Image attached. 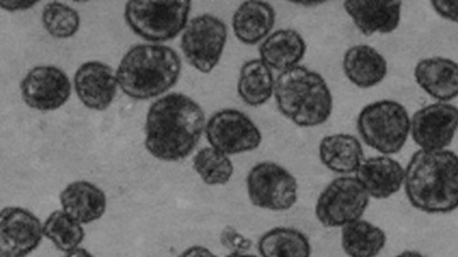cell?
<instances>
[{"instance_id":"obj_6","label":"cell","mask_w":458,"mask_h":257,"mask_svg":"<svg viewBox=\"0 0 458 257\" xmlns=\"http://www.w3.org/2000/svg\"><path fill=\"white\" fill-rule=\"evenodd\" d=\"M190 0H130L125 21L131 29L148 42L174 39L189 24Z\"/></svg>"},{"instance_id":"obj_19","label":"cell","mask_w":458,"mask_h":257,"mask_svg":"<svg viewBox=\"0 0 458 257\" xmlns=\"http://www.w3.org/2000/svg\"><path fill=\"white\" fill-rule=\"evenodd\" d=\"M343 69L352 85L367 89L385 80L388 74V62L377 48L361 44L345 51Z\"/></svg>"},{"instance_id":"obj_3","label":"cell","mask_w":458,"mask_h":257,"mask_svg":"<svg viewBox=\"0 0 458 257\" xmlns=\"http://www.w3.org/2000/svg\"><path fill=\"white\" fill-rule=\"evenodd\" d=\"M182 66V59L170 46L135 45L120 62L116 79L120 89L130 98H157L178 83Z\"/></svg>"},{"instance_id":"obj_20","label":"cell","mask_w":458,"mask_h":257,"mask_svg":"<svg viewBox=\"0 0 458 257\" xmlns=\"http://www.w3.org/2000/svg\"><path fill=\"white\" fill-rule=\"evenodd\" d=\"M274 7L262 0H247L233 14V31L239 42L257 45L264 42L276 25Z\"/></svg>"},{"instance_id":"obj_34","label":"cell","mask_w":458,"mask_h":257,"mask_svg":"<svg viewBox=\"0 0 458 257\" xmlns=\"http://www.w3.org/2000/svg\"><path fill=\"white\" fill-rule=\"evenodd\" d=\"M395 257H426L423 254H420L419 252L415 251H404L402 252L401 254L396 255Z\"/></svg>"},{"instance_id":"obj_23","label":"cell","mask_w":458,"mask_h":257,"mask_svg":"<svg viewBox=\"0 0 458 257\" xmlns=\"http://www.w3.org/2000/svg\"><path fill=\"white\" fill-rule=\"evenodd\" d=\"M276 79L273 70L261 59L246 62L240 70L238 95L246 105H265L274 95Z\"/></svg>"},{"instance_id":"obj_33","label":"cell","mask_w":458,"mask_h":257,"mask_svg":"<svg viewBox=\"0 0 458 257\" xmlns=\"http://www.w3.org/2000/svg\"><path fill=\"white\" fill-rule=\"evenodd\" d=\"M65 257H95L89 253V251H86L84 248H77L74 249V251L66 253Z\"/></svg>"},{"instance_id":"obj_25","label":"cell","mask_w":458,"mask_h":257,"mask_svg":"<svg viewBox=\"0 0 458 257\" xmlns=\"http://www.w3.org/2000/svg\"><path fill=\"white\" fill-rule=\"evenodd\" d=\"M261 257H310L308 237L292 227H276L260 237L258 244Z\"/></svg>"},{"instance_id":"obj_7","label":"cell","mask_w":458,"mask_h":257,"mask_svg":"<svg viewBox=\"0 0 458 257\" xmlns=\"http://www.w3.org/2000/svg\"><path fill=\"white\" fill-rule=\"evenodd\" d=\"M370 197L355 177L334 178L315 204V216L326 228H344L359 221L369 206Z\"/></svg>"},{"instance_id":"obj_13","label":"cell","mask_w":458,"mask_h":257,"mask_svg":"<svg viewBox=\"0 0 458 257\" xmlns=\"http://www.w3.org/2000/svg\"><path fill=\"white\" fill-rule=\"evenodd\" d=\"M44 225L22 207L3 208L0 214V257H26L39 247Z\"/></svg>"},{"instance_id":"obj_36","label":"cell","mask_w":458,"mask_h":257,"mask_svg":"<svg viewBox=\"0 0 458 257\" xmlns=\"http://www.w3.org/2000/svg\"><path fill=\"white\" fill-rule=\"evenodd\" d=\"M226 257H258L255 255L247 254V253H231Z\"/></svg>"},{"instance_id":"obj_29","label":"cell","mask_w":458,"mask_h":257,"mask_svg":"<svg viewBox=\"0 0 458 257\" xmlns=\"http://www.w3.org/2000/svg\"><path fill=\"white\" fill-rule=\"evenodd\" d=\"M220 242L231 253H247L253 245L249 237L229 226L221 232Z\"/></svg>"},{"instance_id":"obj_14","label":"cell","mask_w":458,"mask_h":257,"mask_svg":"<svg viewBox=\"0 0 458 257\" xmlns=\"http://www.w3.org/2000/svg\"><path fill=\"white\" fill-rule=\"evenodd\" d=\"M73 83L82 105L93 111L107 110L114 103L119 86L114 69L97 61L79 67Z\"/></svg>"},{"instance_id":"obj_18","label":"cell","mask_w":458,"mask_h":257,"mask_svg":"<svg viewBox=\"0 0 458 257\" xmlns=\"http://www.w3.org/2000/svg\"><path fill=\"white\" fill-rule=\"evenodd\" d=\"M63 211L81 225H89L103 218L107 199L103 189L89 181H74L60 193Z\"/></svg>"},{"instance_id":"obj_2","label":"cell","mask_w":458,"mask_h":257,"mask_svg":"<svg viewBox=\"0 0 458 257\" xmlns=\"http://www.w3.org/2000/svg\"><path fill=\"white\" fill-rule=\"evenodd\" d=\"M405 195L427 214H448L458 208V155L453 151L419 150L405 167Z\"/></svg>"},{"instance_id":"obj_8","label":"cell","mask_w":458,"mask_h":257,"mask_svg":"<svg viewBox=\"0 0 458 257\" xmlns=\"http://www.w3.org/2000/svg\"><path fill=\"white\" fill-rule=\"evenodd\" d=\"M246 185L251 204L261 210L284 211L298 201V180L276 162L257 163L247 175Z\"/></svg>"},{"instance_id":"obj_9","label":"cell","mask_w":458,"mask_h":257,"mask_svg":"<svg viewBox=\"0 0 458 257\" xmlns=\"http://www.w3.org/2000/svg\"><path fill=\"white\" fill-rule=\"evenodd\" d=\"M227 38V26L220 18L202 14L190 21L183 29L182 54L191 67L208 74L219 64Z\"/></svg>"},{"instance_id":"obj_10","label":"cell","mask_w":458,"mask_h":257,"mask_svg":"<svg viewBox=\"0 0 458 257\" xmlns=\"http://www.w3.org/2000/svg\"><path fill=\"white\" fill-rule=\"evenodd\" d=\"M205 133L210 147L227 155L255 151L262 141L261 130L249 115L232 108L214 113L206 124Z\"/></svg>"},{"instance_id":"obj_22","label":"cell","mask_w":458,"mask_h":257,"mask_svg":"<svg viewBox=\"0 0 458 257\" xmlns=\"http://www.w3.org/2000/svg\"><path fill=\"white\" fill-rule=\"evenodd\" d=\"M306 52L305 38L293 29H280L270 33L259 48L261 61L269 69L279 72L299 66Z\"/></svg>"},{"instance_id":"obj_5","label":"cell","mask_w":458,"mask_h":257,"mask_svg":"<svg viewBox=\"0 0 458 257\" xmlns=\"http://www.w3.org/2000/svg\"><path fill=\"white\" fill-rule=\"evenodd\" d=\"M356 128L364 144L383 155L402 151L411 136L407 108L394 100L368 104L359 113Z\"/></svg>"},{"instance_id":"obj_26","label":"cell","mask_w":458,"mask_h":257,"mask_svg":"<svg viewBox=\"0 0 458 257\" xmlns=\"http://www.w3.org/2000/svg\"><path fill=\"white\" fill-rule=\"evenodd\" d=\"M44 236L48 238L60 252L70 253L79 248L85 238L81 223L64 211H55L44 223Z\"/></svg>"},{"instance_id":"obj_17","label":"cell","mask_w":458,"mask_h":257,"mask_svg":"<svg viewBox=\"0 0 458 257\" xmlns=\"http://www.w3.org/2000/svg\"><path fill=\"white\" fill-rule=\"evenodd\" d=\"M414 78L422 91L437 103H449L458 98V64L452 59H420L415 66Z\"/></svg>"},{"instance_id":"obj_27","label":"cell","mask_w":458,"mask_h":257,"mask_svg":"<svg viewBox=\"0 0 458 257\" xmlns=\"http://www.w3.org/2000/svg\"><path fill=\"white\" fill-rule=\"evenodd\" d=\"M193 169L204 184L208 186L226 185L234 174V166L229 155L214 147L202 148L195 154Z\"/></svg>"},{"instance_id":"obj_4","label":"cell","mask_w":458,"mask_h":257,"mask_svg":"<svg viewBox=\"0 0 458 257\" xmlns=\"http://www.w3.org/2000/svg\"><path fill=\"white\" fill-rule=\"evenodd\" d=\"M274 99L280 113L299 128H318L333 113L328 84L320 73L306 66L293 67L277 76Z\"/></svg>"},{"instance_id":"obj_28","label":"cell","mask_w":458,"mask_h":257,"mask_svg":"<svg viewBox=\"0 0 458 257\" xmlns=\"http://www.w3.org/2000/svg\"><path fill=\"white\" fill-rule=\"evenodd\" d=\"M44 29L57 39H69L81 28V16L73 7L60 2L47 3L41 14Z\"/></svg>"},{"instance_id":"obj_1","label":"cell","mask_w":458,"mask_h":257,"mask_svg":"<svg viewBox=\"0 0 458 257\" xmlns=\"http://www.w3.org/2000/svg\"><path fill=\"white\" fill-rule=\"evenodd\" d=\"M205 128L202 107L182 93H171L149 107L145 122L146 150L161 162H180L195 150Z\"/></svg>"},{"instance_id":"obj_12","label":"cell","mask_w":458,"mask_h":257,"mask_svg":"<svg viewBox=\"0 0 458 257\" xmlns=\"http://www.w3.org/2000/svg\"><path fill=\"white\" fill-rule=\"evenodd\" d=\"M21 98L32 110L51 112L69 102L72 84L59 67L37 66L21 83Z\"/></svg>"},{"instance_id":"obj_11","label":"cell","mask_w":458,"mask_h":257,"mask_svg":"<svg viewBox=\"0 0 458 257\" xmlns=\"http://www.w3.org/2000/svg\"><path fill=\"white\" fill-rule=\"evenodd\" d=\"M458 129V108L434 103L420 108L411 117V136L420 150H446Z\"/></svg>"},{"instance_id":"obj_32","label":"cell","mask_w":458,"mask_h":257,"mask_svg":"<svg viewBox=\"0 0 458 257\" xmlns=\"http://www.w3.org/2000/svg\"><path fill=\"white\" fill-rule=\"evenodd\" d=\"M179 257H217L214 253L210 252L208 248L204 245H191L183 251Z\"/></svg>"},{"instance_id":"obj_35","label":"cell","mask_w":458,"mask_h":257,"mask_svg":"<svg viewBox=\"0 0 458 257\" xmlns=\"http://www.w3.org/2000/svg\"><path fill=\"white\" fill-rule=\"evenodd\" d=\"M296 4V5H302V6H317L320 5V4H325V2H292Z\"/></svg>"},{"instance_id":"obj_31","label":"cell","mask_w":458,"mask_h":257,"mask_svg":"<svg viewBox=\"0 0 458 257\" xmlns=\"http://www.w3.org/2000/svg\"><path fill=\"white\" fill-rule=\"evenodd\" d=\"M38 3V0H2L0 7L7 12H18V11L32 9Z\"/></svg>"},{"instance_id":"obj_30","label":"cell","mask_w":458,"mask_h":257,"mask_svg":"<svg viewBox=\"0 0 458 257\" xmlns=\"http://www.w3.org/2000/svg\"><path fill=\"white\" fill-rule=\"evenodd\" d=\"M430 4L439 17L458 24V0H433Z\"/></svg>"},{"instance_id":"obj_24","label":"cell","mask_w":458,"mask_h":257,"mask_svg":"<svg viewBox=\"0 0 458 257\" xmlns=\"http://www.w3.org/2000/svg\"><path fill=\"white\" fill-rule=\"evenodd\" d=\"M386 236L380 227L359 220L341 228V245L349 257H377L385 248Z\"/></svg>"},{"instance_id":"obj_16","label":"cell","mask_w":458,"mask_h":257,"mask_svg":"<svg viewBox=\"0 0 458 257\" xmlns=\"http://www.w3.org/2000/svg\"><path fill=\"white\" fill-rule=\"evenodd\" d=\"M355 178L369 197L386 200L403 187L405 169L388 155L371 156L364 160Z\"/></svg>"},{"instance_id":"obj_15","label":"cell","mask_w":458,"mask_h":257,"mask_svg":"<svg viewBox=\"0 0 458 257\" xmlns=\"http://www.w3.org/2000/svg\"><path fill=\"white\" fill-rule=\"evenodd\" d=\"M344 7L363 36L388 35L400 26L399 0H345Z\"/></svg>"},{"instance_id":"obj_21","label":"cell","mask_w":458,"mask_h":257,"mask_svg":"<svg viewBox=\"0 0 458 257\" xmlns=\"http://www.w3.org/2000/svg\"><path fill=\"white\" fill-rule=\"evenodd\" d=\"M318 156L327 170L347 177L362 165L364 152L361 141L348 133H335L327 136L318 145Z\"/></svg>"}]
</instances>
